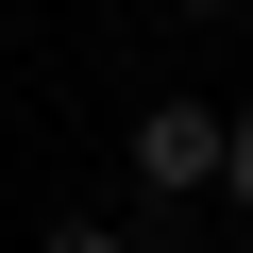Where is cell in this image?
Returning a JSON list of instances; mask_svg holds the SVG:
<instances>
[{"label":"cell","instance_id":"1","mask_svg":"<svg viewBox=\"0 0 253 253\" xmlns=\"http://www.w3.org/2000/svg\"><path fill=\"white\" fill-rule=\"evenodd\" d=\"M219 135H236V118H219V101H186V84H169V101H135V135H118L135 203H152V219H203V203H219Z\"/></svg>","mask_w":253,"mask_h":253},{"label":"cell","instance_id":"2","mask_svg":"<svg viewBox=\"0 0 253 253\" xmlns=\"http://www.w3.org/2000/svg\"><path fill=\"white\" fill-rule=\"evenodd\" d=\"M219 203L253 219V101H236V135H219Z\"/></svg>","mask_w":253,"mask_h":253},{"label":"cell","instance_id":"3","mask_svg":"<svg viewBox=\"0 0 253 253\" xmlns=\"http://www.w3.org/2000/svg\"><path fill=\"white\" fill-rule=\"evenodd\" d=\"M34 253H135V236H118V219H51Z\"/></svg>","mask_w":253,"mask_h":253}]
</instances>
